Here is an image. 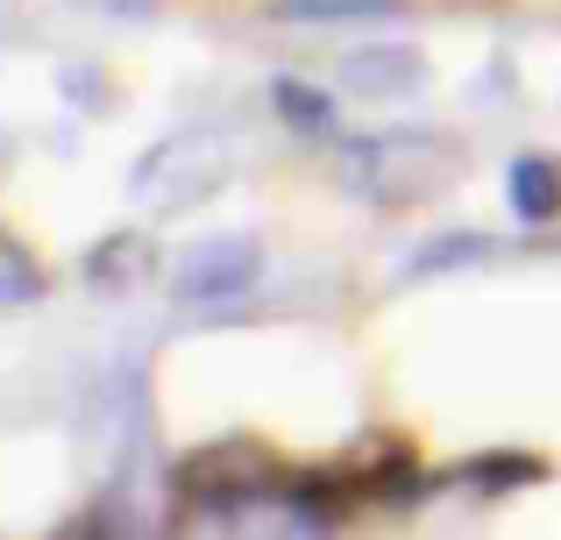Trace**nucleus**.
Here are the masks:
<instances>
[{
  "label": "nucleus",
  "instance_id": "nucleus-1",
  "mask_svg": "<svg viewBox=\"0 0 561 540\" xmlns=\"http://www.w3.org/2000/svg\"><path fill=\"white\" fill-rule=\"evenodd\" d=\"M462 171V150L434 128H405V136H363L342 150V179L377 207H420V199L448 193Z\"/></svg>",
  "mask_w": 561,
  "mask_h": 540
},
{
  "label": "nucleus",
  "instance_id": "nucleus-7",
  "mask_svg": "<svg viewBox=\"0 0 561 540\" xmlns=\"http://www.w3.org/2000/svg\"><path fill=\"white\" fill-rule=\"evenodd\" d=\"M271 100H277V114H285V122H299V128H328L334 122L328 93H313V85H299V79H277Z\"/></svg>",
  "mask_w": 561,
  "mask_h": 540
},
{
  "label": "nucleus",
  "instance_id": "nucleus-3",
  "mask_svg": "<svg viewBox=\"0 0 561 540\" xmlns=\"http://www.w3.org/2000/svg\"><path fill=\"white\" fill-rule=\"evenodd\" d=\"M256 277H263L256 235H214V242H199V250L179 256L171 291H179L185 306H220V299H234V291H249Z\"/></svg>",
  "mask_w": 561,
  "mask_h": 540
},
{
  "label": "nucleus",
  "instance_id": "nucleus-6",
  "mask_svg": "<svg viewBox=\"0 0 561 540\" xmlns=\"http://www.w3.org/2000/svg\"><path fill=\"white\" fill-rule=\"evenodd\" d=\"M142 264H150V235H107L93 256H85L93 285H136Z\"/></svg>",
  "mask_w": 561,
  "mask_h": 540
},
{
  "label": "nucleus",
  "instance_id": "nucleus-5",
  "mask_svg": "<svg viewBox=\"0 0 561 540\" xmlns=\"http://www.w3.org/2000/svg\"><path fill=\"white\" fill-rule=\"evenodd\" d=\"M420 71H426L420 50H363V57H348V65H342V85H348V93L383 100V93H398V85H412Z\"/></svg>",
  "mask_w": 561,
  "mask_h": 540
},
{
  "label": "nucleus",
  "instance_id": "nucleus-2",
  "mask_svg": "<svg viewBox=\"0 0 561 540\" xmlns=\"http://www.w3.org/2000/svg\"><path fill=\"white\" fill-rule=\"evenodd\" d=\"M271 476H277V462L256 441H214L179 462V491L192 505H249L271 491Z\"/></svg>",
  "mask_w": 561,
  "mask_h": 540
},
{
  "label": "nucleus",
  "instance_id": "nucleus-4",
  "mask_svg": "<svg viewBox=\"0 0 561 540\" xmlns=\"http://www.w3.org/2000/svg\"><path fill=\"white\" fill-rule=\"evenodd\" d=\"M505 193H512V214H519V221H554L561 214V171L548 157H519V164L505 171Z\"/></svg>",
  "mask_w": 561,
  "mask_h": 540
},
{
  "label": "nucleus",
  "instance_id": "nucleus-8",
  "mask_svg": "<svg viewBox=\"0 0 561 540\" xmlns=\"http://www.w3.org/2000/svg\"><path fill=\"white\" fill-rule=\"evenodd\" d=\"M36 285H43V277H36V256H28L22 242L0 228V291H8V299H28Z\"/></svg>",
  "mask_w": 561,
  "mask_h": 540
},
{
  "label": "nucleus",
  "instance_id": "nucleus-10",
  "mask_svg": "<svg viewBox=\"0 0 561 540\" xmlns=\"http://www.w3.org/2000/svg\"><path fill=\"white\" fill-rule=\"evenodd\" d=\"M483 484H534V476H548L540 462H519V456H497V462H483Z\"/></svg>",
  "mask_w": 561,
  "mask_h": 540
},
{
  "label": "nucleus",
  "instance_id": "nucleus-9",
  "mask_svg": "<svg viewBox=\"0 0 561 540\" xmlns=\"http://www.w3.org/2000/svg\"><path fill=\"white\" fill-rule=\"evenodd\" d=\"M483 250H491V242H483V235H448V242H434V250H426L420 256V264H412V271H434V264H455V256H483Z\"/></svg>",
  "mask_w": 561,
  "mask_h": 540
}]
</instances>
